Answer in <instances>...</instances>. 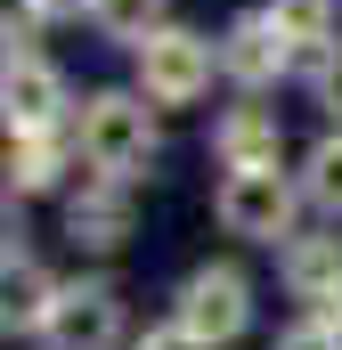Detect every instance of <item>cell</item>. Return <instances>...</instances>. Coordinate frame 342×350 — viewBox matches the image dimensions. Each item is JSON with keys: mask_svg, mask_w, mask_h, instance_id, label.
<instances>
[{"mask_svg": "<svg viewBox=\"0 0 342 350\" xmlns=\"http://www.w3.org/2000/svg\"><path fill=\"white\" fill-rule=\"evenodd\" d=\"M220 74L261 98V90H277L285 74H302V49L277 33V16L269 8H245V16H228V33H220Z\"/></svg>", "mask_w": 342, "mask_h": 350, "instance_id": "5", "label": "cell"}, {"mask_svg": "<svg viewBox=\"0 0 342 350\" xmlns=\"http://www.w3.org/2000/svg\"><path fill=\"white\" fill-rule=\"evenodd\" d=\"M57 293H66V285H57L49 269L16 245V253H8V310H0V318H8V334H41V326H49V310H57Z\"/></svg>", "mask_w": 342, "mask_h": 350, "instance_id": "12", "label": "cell"}, {"mask_svg": "<svg viewBox=\"0 0 342 350\" xmlns=\"http://www.w3.org/2000/svg\"><path fill=\"white\" fill-rule=\"evenodd\" d=\"M310 90H318V106H326V114L342 122V41L326 49V57H318V66H310Z\"/></svg>", "mask_w": 342, "mask_h": 350, "instance_id": "16", "label": "cell"}, {"mask_svg": "<svg viewBox=\"0 0 342 350\" xmlns=\"http://www.w3.org/2000/svg\"><path fill=\"white\" fill-rule=\"evenodd\" d=\"M277 350H342V334L326 326V318H302V326H285V334H277Z\"/></svg>", "mask_w": 342, "mask_h": 350, "instance_id": "17", "label": "cell"}, {"mask_svg": "<svg viewBox=\"0 0 342 350\" xmlns=\"http://www.w3.org/2000/svg\"><path fill=\"white\" fill-rule=\"evenodd\" d=\"M212 163L220 172H253V163H285V122H277V106H228L220 122H212Z\"/></svg>", "mask_w": 342, "mask_h": 350, "instance_id": "9", "label": "cell"}, {"mask_svg": "<svg viewBox=\"0 0 342 350\" xmlns=\"http://www.w3.org/2000/svg\"><path fill=\"white\" fill-rule=\"evenodd\" d=\"M302 204H310V196H302V172H285V163L220 172V187H212V220H220L237 245H285V237H302V228H293Z\"/></svg>", "mask_w": 342, "mask_h": 350, "instance_id": "2", "label": "cell"}, {"mask_svg": "<svg viewBox=\"0 0 342 350\" xmlns=\"http://www.w3.org/2000/svg\"><path fill=\"white\" fill-rule=\"evenodd\" d=\"M33 342L41 350H122V293H114L106 277L66 285L57 310H49V326H41Z\"/></svg>", "mask_w": 342, "mask_h": 350, "instance_id": "7", "label": "cell"}, {"mask_svg": "<svg viewBox=\"0 0 342 350\" xmlns=\"http://www.w3.org/2000/svg\"><path fill=\"white\" fill-rule=\"evenodd\" d=\"M171 318L187 326V334H204V342H237L245 326H253V277L237 261H204L179 277V293H171Z\"/></svg>", "mask_w": 342, "mask_h": 350, "instance_id": "4", "label": "cell"}, {"mask_svg": "<svg viewBox=\"0 0 342 350\" xmlns=\"http://www.w3.org/2000/svg\"><path fill=\"white\" fill-rule=\"evenodd\" d=\"M131 350H212V342H204V334H187L179 318H163V326H147V334H139Z\"/></svg>", "mask_w": 342, "mask_h": 350, "instance_id": "18", "label": "cell"}, {"mask_svg": "<svg viewBox=\"0 0 342 350\" xmlns=\"http://www.w3.org/2000/svg\"><path fill=\"white\" fill-rule=\"evenodd\" d=\"M277 277H285V293H293L302 310H326V301L342 293V237L334 228L285 237V245H277Z\"/></svg>", "mask_w": 342, "mask_h": 350, "instance_id": "10", "label": "cell"}, {"mask_svg": "<svg viewBox=\"0 0 342 350\" xmlns=\"http://www.w3.org/2000/svg\"><path fill=\"white\" fill-rule=\"evenodd\" d=\"M220 74V41H204V33H187V25H163L155 41H139L131 49V90L147 98V106H196L204 90Z\"/></svg>", "mask_w": 342, "mask_h": 350, "instance_id": "3", "label": "cell"}, {"mask_svg": "<svg viewBox=\"0 0 342 350\" xmlns=\"http://www.w3.org/2000/svg\"><path fill=\"white\" fill-rule=\"evenodd\" d=\"M66 163H82L74 122H66V131H8V196H41V187H57Z\"/></svg>", "mask_w": 342, "mask_h": 350, "instance_id": "11", "label": "cell"}, {"mask_svg": "<svg viewBox=\"0 0 342 350\" xmlns=\"http://www.w3.org/2000/svg\"><path fill=\"white\" fill-rule=\"evenodd\" d=\"M302 196H310V212L342 220V122L326 139H310V155H302Z\"/></svg>", "mask_w": 342, "mask_h": 350, "instance_id": "15", "label": "cell"}, {"mask_svg": "<svg viewBox=\"0 0 342 350\" xmlns=\"http://www.w3.org/2000/svg\"><path fill=\"white\" fill-rule=\"evenodd\" d=\"M90 25H98V41L139 49V41H155L171 25V0H90Z\"/></svg>", "mask_w": 342, "mask_h": 350, "instance_id": "14", "label": "cell"}, {"mask_svg": "<svg viewBox=\"0 0 342 350\" xmlns=\"http://www.w3.org/2000/svg\"><path fill=\"white\" fill-rule=\"evenodd\" d=\"M33 25H57V16H90V0H16Z\"/></svg>", "mask_w": 342, "mask_h": 350, "instance_id": "19", "label": "cell"}, {"mask_svg": "<svg viewBox=\"0 0 342 350\" xmlns=\"http://www.w3.org/2000/svg\"><path fill=\"white\" fill-rule=\"evenodd\" d=\"M155 114L139 90H90L74 106V147H82V172H114V179H139L155 163Z\"/></svg>", "mask_w": 342, "mask_h": 350, "instance_id": "1", "label": "cell"}, {"mask_svg": "<svg viewBox=\"0 0 342 350\" xmlns=\"http://www.w3.org/2000/svg\"><path fill=\"white\" fill-rule=\"evenodd\" d=\"M0 106H8V131H66L74 122V98L66 74L41 57V49H8V74H0Z\"/></svg>", "mask_w": 342, "mask_h": 350, "instance_id": "8", "label": "cell"}, {"mask_svg": "<svg viewBox=\"0 0 342 350\" xmlns=\"http://www.w3.org/2000/svg\"><path fill=\"white\" fill-rule=\"evenodd\" d=\"M261 8H269V16H277V33L302 49V74H310V66L342 41V0H261Z\"/></svg>", "mask_w": 342, "mask_h": 350, "instance_id": "13", "label": "cell"}, {"mask_svg": "<svg viewBox=\"0 0 342 350\" xmlns=\"http://www.w3.org/2000/svg\"><path fill=\"white\" fill-rule=\"evenodd\" d=\"M139 228V179H114V172H82V187L66 196V237L82 253H122Z\"/></svg>", "mask_w": 342, "mask_h": 350, "instance_id": "6", "label": "cell"}]
</instances>
